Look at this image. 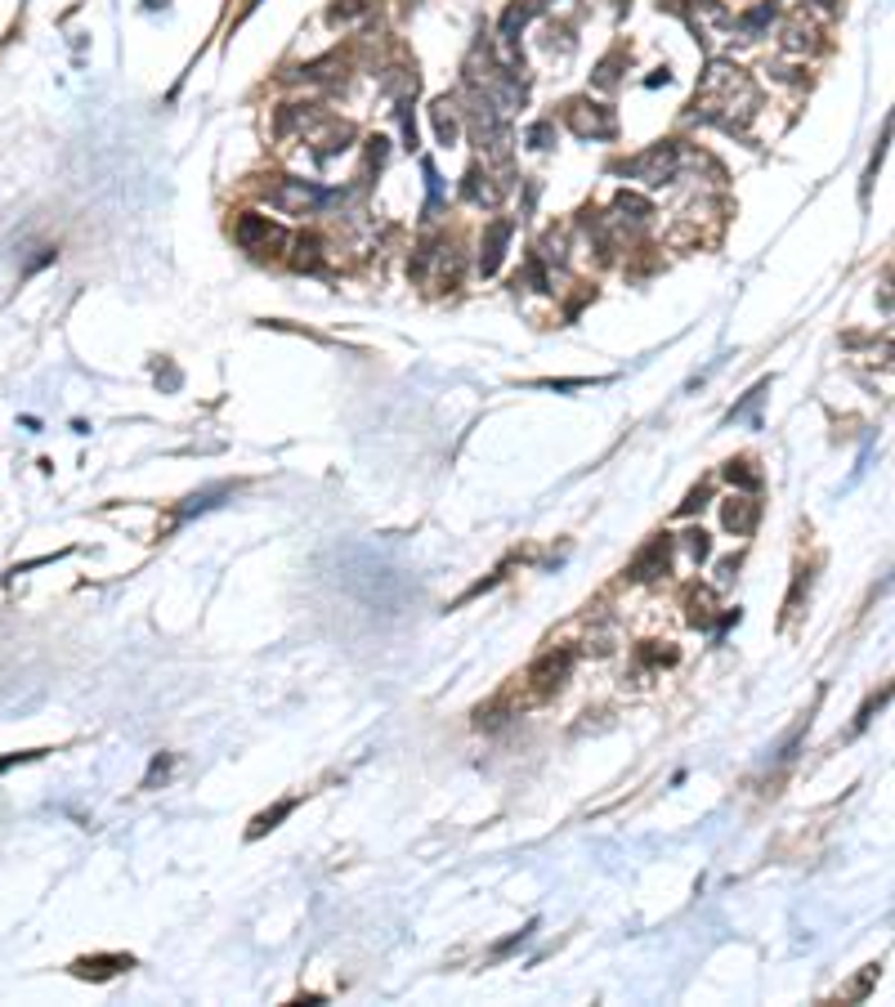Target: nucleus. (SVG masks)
Masks as SVG:
<instances>
[{"instance_id": "0eeeda50", "label": "nucleus", "mask_w": 895, "mask_h": 1007, "mask_svg": "<svg viewBox=\"0 0 895 1007\" xmlns=\"http://www.w3.org/2000/svg\"><path fill=\"white\" fill-rule=\"evenodd\" d=\"M752 520H757V506H752V502H743V497H739V502H730V506H726V528H730V533H748V528H752Z\"/></svg>"}, {"instance_id": "f257e3e1", "label": "nucleus", "mask_w": 895, "mask_h": 1007, "mask_svg": "<svg viewBox=\"0 0 895 1007\" xmlns=\"http://www.w3.org/2000/svg\"><path fill=\"white\" fill-rule=\"evenodd\" d=\"M681 162H686L681 144H654L649 153L631 157L623 171H627L631 179H645V184H662V179H671V175L681 171Z\"/></svg>"}, {"instance_id": "9d476101", "label": "nucleus", "mask_w": 895, "mask_h": 1007, "mask_svg": "<svg viewBox=\"0 0 895 1007\" xmlns=\"http://www.w3.org/2000/svg\"><path fill=\"white\" fill-rule=\"evenodd\" d=\"M726 475L734 480V484H743V489H757L761 484V475H752V471H743V462H730L726 466Z\"/></svg>"}, {"instance_id": "20e7f679", "label": "nucleus", "mask_w": 895, "mask_h": 1007, "mask_svg": "<svg viewBox=\"0 0 895 1007\" xmlns=\"http://www.w3.org/2000/svg\"><path fill=\"white\" fill-rule=\"evenodd\" d=\"M238 243H243L247 251L265 256L269 247H282V243H287V234L278 229V224H269L265 215H243V219H238ZM269 256H274V251H269Z\"/></svg>"}, {"instance_id": "1a4fd4ad", "label": "nucleus", "mask_w": 895, "mask_h": 1007, "mask_svg": "<svg viewBox=\"0 0 895 1007\" xmlns=\"http://www.w3.org/2000/svg\"><path fill=\"white\" fill-rule=\"evenodd\" d=\"M287 811H291V802H282V806H274V811H265V815H260V820H256V829H251V838H260V833H265V829H274V824H278V820H282V815H287Z\"/></svg>"}, {"instance_id": "9b49d317", "label": "nucleus", "mask_w": 895, "mask_h": 1007, "mask_svg": "<svg viewBox=\"0 0 895 1007\" xmlns=\"http://www.w3.org/2000/svg\"><path fill=\"white\" fill-rule=\"evenodd\" d=\"M434 126H439V140H443V144H453V131H457V126H453V117L443 112V103L434 107Z\"/></svg>"}, {"instance_id": "423d86ee", "label": "nucleus", "mask_w": 895, "mask_h": 1007, "mask_svg": "<svg viewBox=\"0 0 895 1007\" xmlns=\"http://www.w3.org/2000/svg\"><path fill=\"white\" fill-rule=\"evenodd\" d=\"M506 238H511V224L502 219V224H493V229H488V256H484V274H493L497 265H502V247H506Z\"/></svg>"}, {"instance_id": "7ed1b4c3", "label": "nucleus", "mask_w": 895, "mask_h": 1007, "mask_svg": "<svg viewBox=\"0 0 895 1007\" xmlns=\"http://www.w3.org/2000/svg\"><path fill=\"white\" fill-rule=\"evenodd\" d=\"M269 202H274L278 210H287V215H305V210L327 206L331 193H327V188H313V184H305V179H282L278 188H269Z\"/></svg>"}, {"instance_id": "f03ea898", "label": "nucleus", "mask_w": 895, "mask_h": 1007, "mask_svg": "<svg viewBox=\"0 0 895 1007\" xmlns=\"http://www.w3.org/2000/svg\"><path fill=\"white\" fill-rule=\"evenodd\" d=\"M565 122H569V126H574V135H583V140H609V135L618 131L614 112H609L605 103H591V99H574V103H565Z\"/></svg>"}, {"instance_id": "39448f33", "label": "nucleus", "mask_w": 895, "mask_h": 1007, "mask_svg": "<svg viewBox=\"0 0 895 1007\" xmlns=\"http://www.w3.org/2000/svg\"><path fill=\"white\" fill-rule=\"evenodd\" d=\"M658 574H667V542H654L636 565H631V578H640V583H649V578H658Z\"/></svg>"}, {"instance_id": "6e6552de", "label": "nucleus", "mask_w": 895, "mask_h": 1007, "mask_svg": "<svg viewBox=\"0 0 895 1007\" xmlns=\"http://www.w3.org/2000/svg\"><path fill=\"white\" fill-rule=\"evenodd\" d=\"M122 967H131V958H94V963L81 958V963H76L81 976H112V972H122Z\"/></svg>"}]
</instances>
